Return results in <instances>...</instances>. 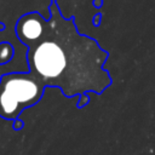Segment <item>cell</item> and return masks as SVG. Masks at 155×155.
<instances>
[{
	"mask_svg": "<svg viewBox=\"0 0 155 155\" xmlns=\"http://www.w3.org/2000/svg\"><path fill=\"white\" fill-rule=\"evenodd\" d=\"M48 8L50 18L33 11L16 24V35L28 48L29 76L44 91L57 87L67 98L102 94L113 82L104 68L109 53L94 39L79 33L74 17L64 18L56 0Z\"/></svg>",
	"mask_w": 155,
	"mask_h": 155,
	"instance_id": "6da1fadb",
	"label": "cell"
},
{
	"mask_svg": "<svg viewBox=\"0 0 155 155\" xmlns=\"http://www.w3.org/2000/svg\"><path fill=\"white\" fill-rule=\"evenodd\" d=\"M44 90L29 76L28 71L7 73L0 78V116L16 120L21 113L39 103Z\"/></svg>",
	"mask_w": 155,
	"mask_h": 155,
	"instance_id": "7a4b0ae2",
	"label": "cell"
},
{
	"mask_svg": "<svg viewBox=\"0 0 155 155\" xmlns=\"http://www.w3.org/2000/svg\"><path fill=\"white\" fill-rule=\"evenodd\" d=\"M13 53H15V50L10 42L7 41L0 42V65L8 63L12 59Z\"/></svg>",
	"mask_w": 155,
	"mask_h": 155,
	"instance_id": "3957f363",
	"label": "cell"
},
{
	"mask_svg": "<svg viewBox=\"0 0 155 155\" xmlns=\"http://www.w3.org/2000/svg\"><path fill=\"white\" fill-rule=\"evenodd\" d=\"M80 99H79V102H78V108H84L85 105H87L88 104V102H90V98H88V94L86 93V94H84V96H80L79 97Z\"/></svg>",
	"mask_w": 155,
	"mask_h": 155,
	"instance_id": "277c9868",
	"label": "cell"
},
{
	"mask_svg": "<svg viewBox=\"0 0 155 155\" xmlns=\"http://www.w3.org/2000/svg\"><path fill=\"white\" fill-rule=\"evenodd\" d=\"M23 127V121H21L19 119L13 120V128L15 130H21Z\"/></svg>",
	"mask_w": 155,
	"mask_h": 155,
	"instance_id": "5b68a950",
	"label": "cell"
},
{
	"mask_svg": "<svg viewBox=\"0 0 155 155\" xmlns=\"http://www.w3.org/2000/svg\"><path fill=\"white\" fill-rule=\"evenodd\" d=\"M99 18H101V15L94 16V21H93V24H94V25H98V24H99Z\"/></svg>",
	"mask_w": 155,
	"mask_h": 155,
	"instance_id": "8992f818",
	"label": "cell"
},
{
	"mask_svg": "<svg viewBox=\"0 0 155 155\" xmlns=\"http://www.w3.org/2000/svg\"><path fill=\"white\" fill-rule=\"evenodd\" d=\"M93 5H94L96 7H101V5H102V0H94V1H93Z\"/></svg>",
	"mask_w": 155,
	"mask_h": 155,
	"instance_id": "52a82bcc",
	"label": "cell"
},
{
	"mask_svg": "<svg viewBox=\"0 0 155 155\" xmlns=\"http://www.w3.org/2000/svg\"><path fill=\"white\" fill-rule=\"evenodd\" d=\"M5 28H6V25H5L4 23H1V22H0V31H1V30H4Z\"/></svg>",
	"mask_w": 155,
	"mask_h": 155,
	"instance_id": "ba28073f",
	"label": "cell"
}]
</instances>
